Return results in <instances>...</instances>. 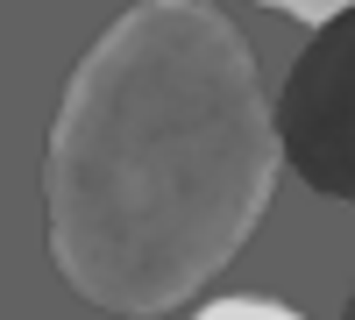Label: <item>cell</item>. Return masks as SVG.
Here are the masks:
<instances>
[{
    "label": "cell",
    "mask_w": 355,
    "mask_h": 320,
    "mask_svg": "<svg viewBox=\"0 0 355 320\" xmlns=\"http://www.w3.org/2000/svg\"><path fill=\"white\" fill-rule=\"evenodd\" d=\"M284 164L256 50L214 0H135L78 57L43 150L50 264L85 306L150 320L214 285Z\"/></svg>",
    "instance_id": "obj_1"
},
{
    "label": "cell",
    "mask_w": 355,
    "mask_h": 320,
    "mask_svg": "<svg viewBox=\"0 0 355 320\" xmlns=\"http://www.w3.org/2000/svg\"><path fill=\"white\" fill-rule=\"evenodd\" d=\"M284 164L320 192L355 207V8L320 22V36L299 50L277 93Z\"/></svg>",
    "instance_id": "obj_2"
},
{
    "label": "cell",
    "mask_w": 355,
    "mask_h": 320,
    "mask_svg": "<svg viewBox=\"0 0 355 320\" xmlns=\"http://www.w3.org/2000/svg\"><path fill=\"white\" fill-rule=\"evenodd\" d=\"M192 320H306V313H291L277 299H214V306H199Z\"/></svg>",
    "instance_id": "obj_3"
},
{
    "label": "cell",
    "mask_w": 355,
    "mask_h": 320,
    "mask_svg": "<svg viewBox=\"0 0 355 320\" xmlns=\"http://www.w3.org/2000/svg\"><path fill=\"white\" fill-rule=\"evenodd\" d=\"M256 8H277V15H291V22H334V15L355 8V0H256Z\"/></svg>",
    "instance_id": "obj_4"
},
{
    "label": "cell",
    "mask_w": 355,
    "mask_h": 320,
    "mask_svg": "<svg viewBox=\"0 0 355 320\" xmlns=\"http://www.w3.org/2000/svg\"><path fill=\"white\" fill-rule=\"evenodd\" d=\"M341 320H355V285H348V306H341Z\"/></svg>",
    "instance_id": "obj_5"
}]
</instances>
